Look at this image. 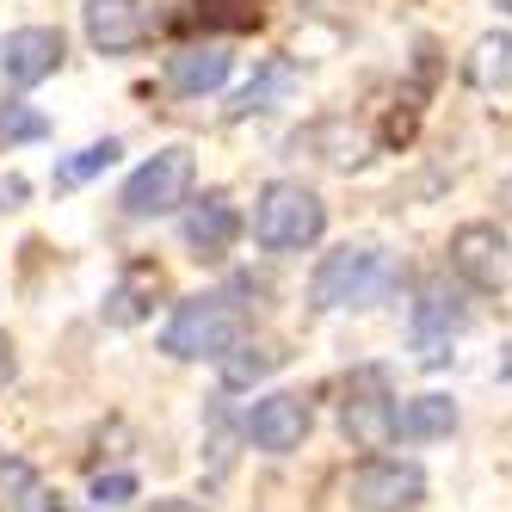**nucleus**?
Wrapping results in <instances>:
<instances>
[{
    "instance_id": "13",
    "label": "nucleus",
    "mask_w": 512,
    "mask_h": 512,
    "mask_svg": "<svg viewBox=\"0 0 512 512\" xmlns=\"http://www.w3.org/2000/svg\"><path fill=\"white\" fill-rule=\"evenodd\" d=\"M229 68H235V56H229L223 44H186V50L167 62V81H173V93L198 99V93H216V87H223Z\"/></svg>"
},
{
    "instance_id": "7",
    "label": "nucleus",
    "mask_w": 512,
    "mask_h": 512,
    "mask_svg": "<svg viewBox=\"0 0 512 512\" xmlns=\"http://www.w3.org/2000/svg\"><path fill=\"white\" fill-rule=\"evenodd\" d=\"M346 500L358 512H414L426 500V475L420 463H401V457H364L346 475Z\"/></svg>"
},
{
    "instance_id": "20",
    "label": "nucleus",
    "mask_w": 512,
    "mask_h": 512,
    "mask_svg": "<svg viewBox=\"0 0 512 512\" xmlns=\"http://www.w3.org/2000/svg\"><path fill=\"white\" fill-rule=\"evenodd\" d=\"M278 364H284V352H272V346H229V352H223V383H229V389L260 383L266 371H278Z\"/></svg>"
},
{
    "instance_id": "22",
    "label": "nucleus",
    "mask_w": 512,
    "mask_h": 512,
    "mask_svg": "<svg viewBox=\"0 0 512 512\" xmlns=\"http://www.w3.org/2000/svg\"><path fill=\"white\" fill-rule=\"evenodd\" d=\"M93 500H99V506L136 500V475H93Z\"/></svg>"
},
{
    "instance_id": "26",
    "label": "nucleus",
    "mask_w": 512,
    "mask_h": 512,
    "mask_svg": "<svg viewBox=\"0 0 512 512\" xmlns=\"http://www.w3.org/2000/svg\"><path fill=\"white\" fill-rule=\"evenodd\" d=\"M494 7H500V13H512V0H494Z\"/></svg>"
},
{
    "instance_id": "1",
    "label": "nucleus",
    "mask_w": 512,
    "mask_h": 512,
    "mask_svg": "<svg viewBox=\"0 0 512 512\" xmlns=\"http://www.w3.org/2000/svg\"><path fill=\"white\" fill-rule=\"evenodd\" d=\"M241 303L229 297V290H204V297H186L167 327H161V352L167 358H223L229 346H241Z\"/></svg>"
},
{
    "instance_id": "18",
    "label": "nucleus",
    "mask_w": 512,
    "mask_h": 512,
    "mask_svg": "<svg viewBox=\"0 0 512 512\" xmlns=\"http://www.w3.org/2000/svg\"><path fill=\"white\" fill-rule=\"evenodd\" d=\"M118 155H124V142H118V136H105V142H87L81 155H68V161L56 167V192H75V186H87L93 173L118 167Z\"/></svg>"
},
{
    "instance_id": "3",
    "label": "nucleus",
    "mask_w": 512,
    "mask_h": 512,
    "mask_svg": "<svg viewBox=\"0 0 512 512\" xmlns=\"http://www.w3.org/2000/svg\"><path fill=\"white\" fill-rule=\"evenodd\" d=\"M395 284L389 260L377 247H340L315 266V284H309V303L315 309H358V303H377L383 290Z\"/></svg>"
},
{
    "instance_id": "9",
    "label": "nucleus",
    "mask_w": 512,
    "mask_h": 512,
    "mask_svg": "<svg viewBox=\"0 0 512 512\" xmlns=\"http://www.w3.org/2000/svg\"><path fill=\"white\" fill-rule=\"evenodd\" d=\"M62 56H68V44H62L56 25H19V31H7V44H0V68H7L13 87L50 81L62 68Z\"/></svg>"
},
{
    "instance_id": "11",
    "label": "nucleus",
    "mask_w": 512,
    "mask_h": 512,
    "mask_svg": "<svg viewBox=\"0 0 512 512\" xmlns=\"http://www.w3.org/2000/svg\"><path fill=\"white\" fill-rule=\"evenodd\" d=\"M81 25H87V44L99 56H124L149 38V7H142V0H87Z\"/></svg>"
},
{
    "instance_id": "23",
    "label": "nucleus",
    "mask_w": 512,
    "mask_h": 512,
    "mask_svg": "<svg viewBox=\"0 0 512 512\" xmlns=\"http://www.w3.org/2000/svg\"><path fill=\"white\" fill-rule=\"evenodd\" d=\"M19 198H25V179H7V186H0V210L19 204Z\"/></svg>"
},
{
    "instance_id": "2",
    "label": "nucleus",
    "mask_w": 512,
    "mask_h": 512,
    "mask_svg": "<svg viewBox=\"0 0 512 512\" xmlns=\"http://www.w3.org/2000/svg\"><path fill=\"white\" fill-rule=\"evenodd\" d=\"M327 229V204L303 186V179H272L253 204V241L266 253H303Z\"/></svg>"
},
{
    "instance_id": "4",
    "label": "nucleus",
    "mask_w": 512,
    "mask_h": 512,
    "mask_svg": "<svg viewBox=\"0 0 512 512\" xmlns=\"http://www.w3.org/2000/svg\"><path fill=\"white\" fill-rule=\"evenodd\" d=\"M192 179H198L192 149H161V155H149L124 179V198L118 204L130 216H173L179 204H192Z\"/></svg>"
},
{
    "instance_id": "24",
    "label": "nucleus",
    "mask_w": 512,
    "mask_h": 512,
    "mask_svg": "<svg viewBox=\"0 0 512 512\" xmlns=\"http://www.w3.org/2000/svg\"><path fill=\"white\" fill-rule=\"evenodd\" d=\"M155 512H204V506H192V500H155Z\"/></svg>"
},
{
    "instance_id": "21",
    "label": "nucleus",
    "mask_w": 512,
    "mask_h": 512,
    "mask_svg": "<svg viewBox=\"0 0 512 512\" xmlns=\"http://www.w3.org/2000/svg\"><path fill=\"white\" fill-rule=\"evenodd\" d=\"M44 130H50L44 112H31L19 99H0V142H38Z\"/></svg>"
},
{
    "instance_id": "10",
    "label": "nucleus",
    "mask_w": 512,
    "mask_h": 512,
    "mask_svg": "<svg viewBox=\"0 0 512 512\" xmlns=\"http://www.w3.org/2000/svg\"><path fill=\"white\" fill-rule=\"evenodd\" d=\"M309 426H315V414H309V401L303 395H266V401H253V414H247V438L260 451H272V457H284V451H297L303 438H309Z\"/></svg>"
},
{
    "instance_id": "15",
    "label": "nucleus",
    "mask_w": 512,
    "mask_h": 512,
    "mask_svg": "<svg viewBox=\"0 0 512 512\" xmlns=\"http://www.w3.org/2000/svg\"><path fill=\"white\" fill-rule=\"evenodd\" d=\"M457 432V401L451 395H414L395 408V438H414V445H426V438H451Z\"/></svg>"
},
{
    "instance_id": "16",
    "label": "nucleus",
    "mask_w": 512,
    "mask_h": 512,
    "mask_svg": "<svg viewBox=\"0 0 512 512\" xmlns=\"http://www.w3.org/2000/svg\"><path fill=\"white\" fill-rule=\"evenodd\" d=\"M0 512H62V500L25 457H0Z\"/></svg>"
},
{
    "instance_id": "19",
    "label": "nucleus",
    "mask_w": 512,
    "mask_h": 512,
    "mask_svg": "<svg viewBox=\"0 0 512 512\" xmlns=\"http://www.w3.org/2000/svg\"><path fill=\"white\" fill-rule=\"evenodd\" d=\"M161 284V272H149V266H136L118 290H112V297H105V321H112V327H130V321H142V315H149V303H142V290H155Z\"/></svg>"
},
{
    "instance_id": "17",
    "label": "nucleus",
    "mask_w": 512,
    "mask_h": 512,
    "mask_svg": "<svg viewBox=\"0 0 512 512\" xmlns=\"http://www.w3.org/2000/svg\"><path fill=\"white\" fill-rule=\"evenodd\" d=\"M463 75H469V87H482V93H506L512 87V31H494V38L475 44L469 62H463Z\"/></svg>"
},
{
    "instance_id": "5",
    "label": "nucleus",
    "mask_w": 512,
    "mask_h": 512,
    "mask_svg": "<svg viewBox=\"0 0 512 512\" xmlns=\"http://www.w3.org/2000/svg\"><path fill=\"white\" fill-rule=\"evenodd\" d=\"M340 426L358 451H383L395 445V395H389V371L364 364L346 377V401H340Z\"/></svg>"
},
{
    "instance_id": "8",
    "label": "nucleus",
    "mask_w": 512,
    "mask_h": 512,
    "mask_svg": "<svg viewBox=\"0 0 512 512\" xmlns=\"http://www.w3.org/2000/svg\"><path fill=\"white\" fill-rule=\"evenodd\" d=\"M451 272L469 290H482V297L506 290V278H512V247H506V235L494 223H463L451 235Z\"/></svg>"
},
{
    "instance_id": "6",
    "label": "nucleus",
    "mask_w": 512,
    "mask_h": 512,
    "mask_svg": "<svg viewBox=\"0 0 512 512\" xmlns=\"http://www.w3.org/2000/svg\"><path fill=\"white\" fill-rule=\"evenodd\" d=\"M469 327V309H463V297L451 284H420V297H414V315H408V346H414V358L426 364V371H438V364L451 358V346H457V334Z\"/></svg>"
},
{
    "instance_id": "12",
    "label": "nucleus",
    "mask_w": 512,
    "mask_h": 512,
    "mask_svg": "<svg viewBox=\"0 0 512 512\" xmlns=\"http://www.w3.org/2000/svg\"><path fill=\"white\" fill-rule=\"evenodd\" d=\"M241 241V210L223 198V192H204L192 210H186V247L198 260H229V247Z\"/></svg>"
},
{
    "instance_id": "14",
    "label": "nucleus",
    "mask_w": 512,
    "mask_h": 512,
    "mask_svg": "<svg viewBox=\"0 0 512 512\" xmlns=\"http://www.w3.org/2000/svg\"><path fill=\"white\" fill-rule=\"evenodd\" d=\"M290 93H297V62L290 56H272V62H260V75H253L241 93H235V105H229V118H253V112H272V105H284Z\"/></svg>"
},
{
    "instance_id": "25",
    "label": "nucleus",
    "mask_w": 512,
    "mask_h": 512,
    "mask_svg": "<svg viewBox=\"0 0 512 512\" xmlns=\"http://www.w3.org/2000/svg\"><path fill=\"white\" fill-rule=\"evenodd\" d=\"M7 377H13V346L0 340V383H7Z\"/></svg>"
}]
</instances>
